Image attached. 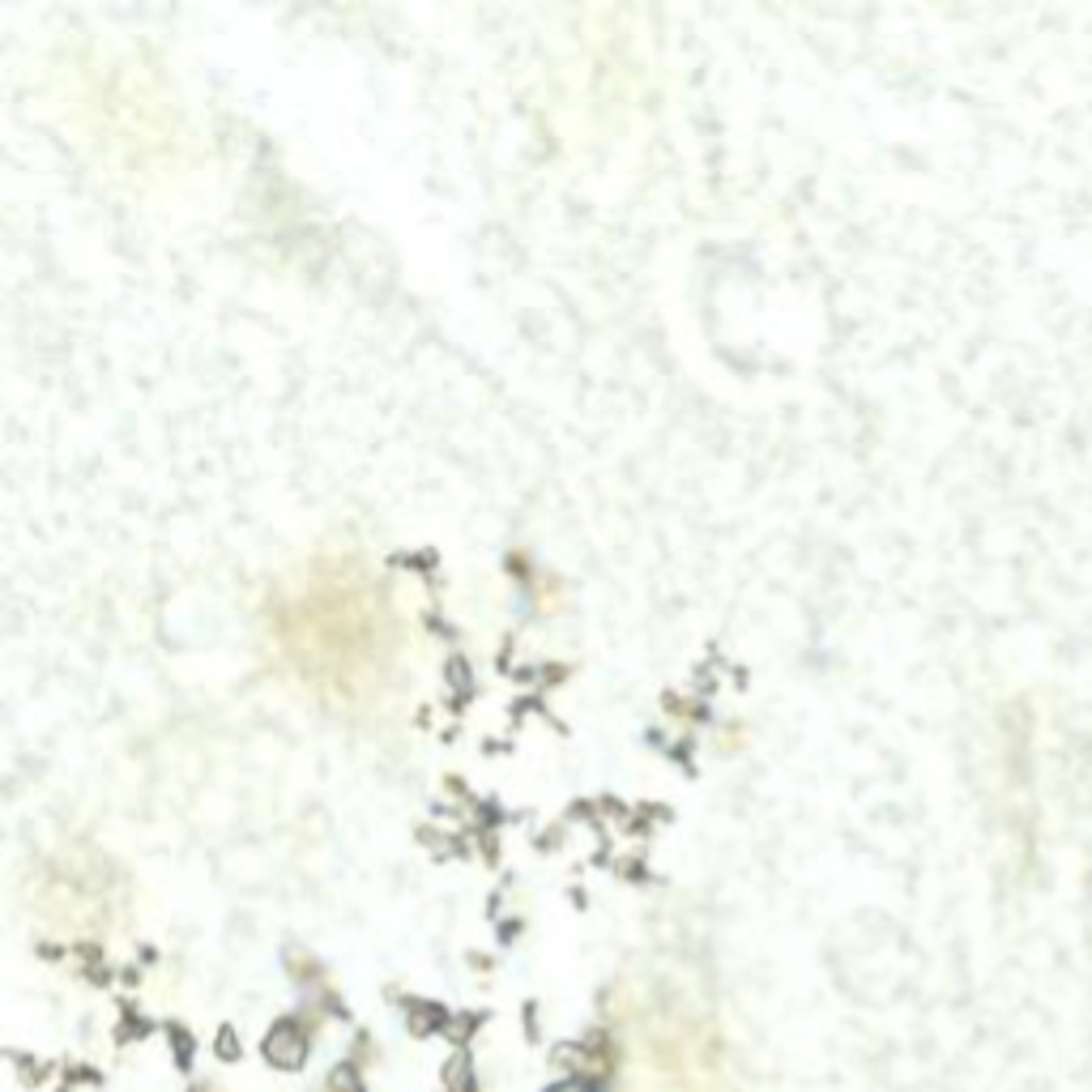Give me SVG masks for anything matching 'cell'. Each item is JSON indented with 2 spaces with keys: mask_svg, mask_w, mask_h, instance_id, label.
<instances>
[{
  "mask_svg": "<svg viewBox=\"0 0 1092 1092\" xmlns=\"http://www.w3.org/2000/svg\"><path fill=\"white\" fill-rule=\"evenodd\" d=\"M265 1054H269V1062H278V1067H304V1058H308V1041H304V1033H300L295 1024H283V1028H273V1033H269Z\"/></svg>",
  "mask_w": 1092,
  "mask_h": 1092,
  "instance_id": "1",
  "label": "cell"
},
{
  "mask_svg": "<svg viewBox=\"0 0 1092 1092\" xmlns=\"http://www.w3.org/2000/svg\"><path fill=\"white\" fill-rule=\"evenodd\" d=\"M551 1092H594V1088H585L581 1079H568V1084H556Z\"/></svg>",
  "mask_w": 1092,
  "mask_h": 1092,
  "instance_id": "2",
  "label": "cell"
}]
</instances>
